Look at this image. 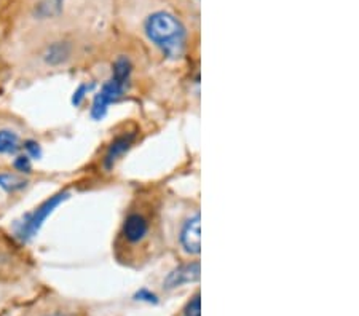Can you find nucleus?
Segmentation results:
<instances>
[{
    "label": "nucleus",
    "instance_id": "6e6552de",
    "mask_svg": "<svg viewBox=\"0 0 359 316\" xmlns=\"http://www.w3.org/2000/svg\"><path fill=\"white\" fill-rule=\"evenodd\" d=\"M69 56H71V47L66 42H56L43 50L42 60L48 66H61L69 60Z\"/></svg>",
    "mask_w": 359,
    "mask_h": 316
},
{
    "label": "nucleus",
    "instance_id": "9d476101",
    "mask_svg": "<svg viewBox=\"0 0 359 316\" xmlns=\"http://www.w3.org/2000/svg\"><path fill=\"white\" fill-rule=\"evenodd\" d=\"M62 2H65V0H42V2L37 5L36 13L40 18H53V16H57L61 13Z\"/></svg>",
    "mask_w": 359,
    "mask_h": 316
},
{
    "label": "nucleus",
    "instance_id": "2eb2a0df",
    "mask_svg": "<svg viewBox=\"0 0 359 316\" xmlns=\"http://www.w3.org/2000/svg\"><path fill=\"white\" fill-rule=\"evenodd\" d=\"M135 297H136V301H142V302H149V303H157L158 302L157 296L152 294V292L147 291V289H141Z\"/></svg>",
    "mask_w": 359,
    "mask_h": 316
},
{
    "label": "nucleus",
    "instance_id": "f8f14e48",
    "mask_svg": "<svg viewBox=\"0 0 359 316\" xmlns=\"http://www.w3.org/2000/svg\"><path fill=\"white\" fill-rule=\"evenodd\" d=\"M185 316H201L200 294H195L192 301L187 303V307H185Z\"/></svg>",
    "mask_w": 359,
    "mask_h": 316
},
{
    "label": "nucleus",
    "instance_id": "20e7f679",
    "mask_svg": "<svg viewBox=\"0 0 359 316\" xmlns=\"http://www.w3.org/2000/svg\"><path fill=\"white\" fill-rule=\"evenodd\" d=\"M150 233V221L142 212L133 211L126 216L121 227V237L128 245H139L149 237Z\"/></svg>",
    "mask_w": 359,
    "mask_h": 316
},
{
    "label": "nucleus",
    "instance_id": "39448f33",
    "mask_svg": "<svg viewBox=\"0 0 359 316\" xmlns=\"http://www.w3.org/2000/svg\"><path fill=\"white\" fill-rule=\"evenodd\" d=\"M179 243L182 249L189 254H200L201 243H200V212L196 211L194 216H190L187 221L182 224L181 232H179Z\"/></svg>",
    "mask_w": 359,
    "mask_h": 316
},
{
    "label": "nucleus",
    "instance_id": "f03ea898",
    "mask_svg": "<svg viewBox=\"0 0 359 316\" xmlns=\"http://www.w3.org/2000/svg\"><path fill=\"white\" fill-rule=\"evenodd\" d=\"M131 76V64L126 57H120V60L115 61L114 64V74L112 78L102 86L100 93L96 95L95 102H93L91 107V115L93 118L100 120L106 115L109 106L112 102H117L121 96H123L126 85H128V80Z\"/></svg>",
    "mask_w": 359,
    "mask_h": 316
},
{
    "label": "nucleus",
    "instance_id": "9b49d317",
    "mask_svg": "<svg viewBox=\"0 0 359 316\" xmlns=\"http://www.w3.org/2000/svg\"><path fill=\"white\" fill-rule=\"evenodd\" d=\"M26 186V181L20 179V177L11 174H0V187L7 192H16L21 191Z\"/></svg>",
    "mask_w": 359,
    "mask_h": 316
},
{
    "label": "nucleus",
    "instance_id": "f3484780",
    "mask_svg": "<svg viewBox=\"0 0 359 316\" xmlns=\"http://www.w3.org/2000/svg\"><path fill=\"white\" fill-rule=\"evenodd\" d=\"M43 316H71V315L66 313V312H61V310H56V312L46 313V315H43Z\"/></svg>",
    "mask_w": 359,
    "mask_h": 316
},
{
    "label": "nucleus",
    "instance_id": "1a4fd4ad",
    "mask_svg": "<svg viewBox=\"0 0 359 316\" xmlns=\"http://www.w3.org/2000/svg\"><path fill=\"white\" fill-rule=\"evenodd\" d=\"M22 149L21 136L11 128H0V155L15 157Z\"/></svg>",
    "mask_w": 359,
    "mask_h": 316
},
{
    "label": "nucleus",
    "instance_id": "0eeeda50",
    "mask_svg": "<svg viewBox=\"0 0 359 316\" xmlns=\"http://www.w3.org/2000/svg\"><path fill=\"white\" fill-rule=\"evenodd\" d=\"M133 141H135V133L117 137V139L111 144V147L107 149L106 158H104V168L112 170L114 165L118 162L121 155H123L133 146Z\"/></svg>",
    "mask_w": 359,
    "mask_h": 316
},
{
    "label": "nucleus",
    "instance_id": "423d86ee",
    "mask_svg": "<svg viewBox=\"0 0 359 316\" xmlns=\"http://www.w3.org/2000/svg\"><path fill=\"white\" fill-rule=\"evenodd\" d=\"M200 280V262H189L184 263V266L177 267L176 270L168 275L165 280V287L166 289H176V287H181L184 284L195 283V281Z\"/></svg>",
    "mask_w": 359,
    "mask_h": 316
},
{
    "label": "nucleus",
    "instance_id": "4468645a",
    "mask_svg": "<svg viewBox=\"0 0 359 316\" xmlns=\"http://www.w3.org/2000/svg\"><path fill=\"white\" fill-rule=\"evenodd\" d=\"M22 149L26 151V155L29 158H39L40 157V147H39L37 142H34V141L22 142Z\"/></svg>",
    "mask_w": 359,
    "mask_h": 316
},
{
    "label": "nucleus",
    "instance_id": "f257e3e1",
    "mask_svg": "<svg viewBox=\"0 0 359 316\" xmlns=\"http://www.w3.org/2000/svg\"><path fill=\"white\" fill-rule=\"evenodd\" d=\"M147 39L168 57H179L185 48V27L175 15L155 11L144 25Z\"/></svg>",
    "mask_w": 359,
    "mask_h": 316
},
{
    "label": "nucleus",
    "instance_id": "ddd939ff",
    "mask_svg": "<svg viewBox=\"0 0 359 316\" xmlns=\"http://www.w3.org/2000/svg\"><path fill=\"white\" fill-rule=\"evenodd\" d=\"M13 166H15V170L18 171V172H29V171H31V168H32V166H31V158H29L26 153L25 155H16Z\"/></svg>",
    "mask_w": 359,
    "mask_h": 316
},
{
    "label": "nucleus",
    "instance_id": "7ed1b4c3",
    "mask_svg": "<svg viewBox=\"0 0 359 316\" xmlns=\"http://www.w3.org/2000/svg\"><path fill=\"white\" fill-rule=\"evenodd\" d=\"M67 197H69V193H66V192L57 193V195H55V197H51L46 201H43V203L40 205L39 208L34 209L32 212H29V214L20 224L18 230H16L18 238L22 241H29L31 238L36 237L40 227L43 226L46 217H48L51 212H53Z\"/></svg>",
    "mask_w": 359,
    "mask_h": 316
},
{
    "label": "nucleus",
    "instance_id": "dca6fc26",
    "mask_svg": "<svg viewBox=\"0 0 359 316\" xmlns=\"http://www.w3.org/2000/svg\"><path fill=\"white\" fill-rule=\"evenodd\" d=\"M88 90H90V88H88V86H86V85H80V86H79L77 91H75V93H74V97H72V102H74L75 106H79L80 102H82V101L85 99V95L88 93Z\"/></svg>",
    "mask_w": 359,
    "mask_h": 316
}]
</instances>
